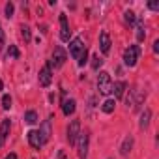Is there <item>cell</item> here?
Here are the masks:
<instances>
[{
    "instance_id": "obj_6",
    "label": "cell",
    "mask_w": 159,
    "mask_h": 159,
    "mask_svg": "<svg viewBox=\"0 0 159 159\" xmlns=\"http://www.w3.org/2000/svg\"><path fill=\"white\" fill-rule=\"evenodd\" d=\"M51 81H52V69H51V64H47V66L39 71V84L45 88V86L51 84Z\"/></svg>"
},
{
    "instance_id": "obj_29",
    "label": "cell",
    "mask_w": 159,
    "mask_h": 159,
    "mask_svg": "<svg viewBox=\"0 0 159 159\" xmlns=\"http://www.w3.org/2000/svg\"><path fill=\"white\" fill-rule=\"evenodd\" d=\"M6 159H17V155H15V153H8Z\"/></svg>"
},
{
    "instance_id": "obj_18",
    "label": "cell",
    "mask_w": 159,
    "mask_h": 159,
    "mask_svg": "<svg viewBox=\"0 0 159 159\" xmlns=\"http://www.w3.org/2000/svg\"><path fill=\"white\" fill-rule=\"evenodd\" d=\"M25 122L30 124V125H34V124L38 122V112H36V111H28V112L25 114Z\"/></svg>"
},
{
    "instance_id": "obj_25",
    "label": "cell",
    "mask_w": 159,
    "mask_h": 159,
    "mask_svg": "<svg viewBox=\"0 0 159 159\" xmlns=\"http://www.w3.org/2000/svg\"><path fill=\"white\" fill-rule=\"evenodd\" d=\"M13 10H15V8H13V4H11V2H8V4H6V17H8V19H10V17H13Z\"/></svg>"
},
{
    "instance_id": "obj_15",
    "label": "cell",
    "mask_w": 159,
    "mask_h": 159,
    "mask_svg": "<svg viewBox=\"0 0 159 159\" xmlns=\"http://www.w3.org/2000/svg\"><path fill=\"white\" fill-rule=\"evenodd\" d=\"M150 116H152L150 109H144V112L140 114V122H139L140 129H146V127H148V124H150Z\"/></svg>"
},
{
    "instance_id": "obj_20",
    "label": "cell",
    "mask_w": 159,
    "mask_h": 159,
    "mask_svg": "<svg viewBox=\"0 0 159 159\" xmlns=\"http://www.w3.org/2000/svg\"><path fill=\"white\" fill-rule=\"evenodd\" d=\"M124 21L127 23V25H135V21H137V17H135V13L129 10V11H125L124 13Z\"/></svg>"
},
{
    "instance_id": "obj_9",
    "label": "cell",
    "mask_w": 159,
    "mask_h": 159,
    "mask_svg": "<svg viewBox=\"0 0 159 159\" xmlns=\"http://www.w3.org/2000/svg\"><path fill=\"white\" fill-rule=\"evenodd\" d=\"M38 133H39V137H41V142L45 144V142L51 139V135H52V133H51V122H49V120H45V122L41 124V129H39Z\"/></svg>"
},
{
    "instance_id": "obj_13",
    "label": "cell",
    "mask_w": 159,
    "mask_h": 159,
    "mask_svg": "<svg viewBox=\"0 0 159 159\" xmlns=\"http://www.w3.org/2000/svg\"><path fill=\"white\" fill-rule=\"evenodd\" d=\"M125 88H127V84H125L124 81H120V83H114V84H112V90H111V92H114V98H118V99H120V98L124 96Z\"/></svg>"
},
{
    "instance_id": "obj_7",
    "label": "cell",
    "mask_w": 159,
    "mask_h": 159,
    "mask_svg": "<svg viewBox=\"0 0 159 159\" xmlns=\"http://www.w3.org/2000/svg\"><path fill=\"white\" fill-rule=\"evenodd\" d=\"M77 140H79V159H86V153H88V135L81 133Z\"/></svg>"
},
{
    "instance_id": "obj_30",
    "label": "cell",
    "mask_w": 159,
    "mask_h": 159,
    "mask_svg": "<svg viewBox=\"0 0 159 159\" xmlns=\"http://www.w3.org/2000/svg\"><path fill=\"white\" fill-rule=\"evenodd\" d=\"M153 51H155V52L159 51V41H155V43H153Z\"/></svg>"
},
{
    "instance_id": "obj_22",
    "label": "cell",
    "mask_w": 159,
    "mask_h": 159,
    "mask_svg": "<svg viewBox=\"0 0 159 159\" xmlns=\"http://www.w3.org/2000/svg\"><path fill=\"white\" fill-rule=\"evenodd\" d=\"M21 36L25 38V41H30V39H32V34H30V28L23 25V26H21Z\"/></svg>"
},
{
    "instance_id": "obj_24",
    "label": "cell",
    "mask_w": 159,
    "mask_h": 159,
    "mask_svg": "<svg viewBox=\"0 0 159 159\" xmlns=\"http://www.w3.org/2000/svg\"><path fill=\"white\" fill-rule=\"evenodd\" d=\"M10 107H11V98H10V96H4V98H2V109L8 111Z\"/></svg>"
},
{
    "instance_id": "obj_1",
    "label": "cell",
    "mask_w": 159,
    "mask_h": 159,
    "mask_svg": "<svg viewBox=\"0 0 159 159\" xmlns=\"http://www.w3.org/2000/svg\"><path fill=\"white\" fill-rule=\"evenodd\" d=\"M98 90L103 96H109L111 90H112V81H111V75L107 71H101L99 77H98Z\"/></svg>"
},
{
    "instance_id": "obj_14",
    "label": "cell",
    "mask_w": 159,
    "mask_h": 159,
    "mask_svg": "<svg viewBox=\"0 0 159 159\" xmlns=\"http://www.w3.org/2000/svg\"><path fill=\"white\" fill-rule=\"evenodd\" d=\"M75 99H64V103H62V111H64V114L66 116H69V114H73L75 112Z\"/></svg>"
},
{
    "instance_id": "obj_10",
    "label": "cell",
    "mask_w": 159,
    "mask_h": 159,
    "mask_svg": "<svg viewBox=\"0 0 159 159\" xmlns=\"http://www.w3.org/2000/svg\"><path fill=\"white\" fill-rule=\"evenodd\" d=\"M28 142H30V146L32 148H36V150H39L41 146H43V142H41V137H39V133L38 131H28Z\"/></svg>"
},
{
    "instance_id": "obj_12",
    "label": "cell",
    "mask_w": 159,
    "mask_h": 159,
    "mask_svg": "<svg viewBox=\"0 0 159 159\" xmlns=\"http://www.w3.org/2000/svg\"><path fill=\"white\" fill-rule=\"evenodd\" d=\"M10 120L6 118V120H2V124H0V146L4 144V140H6V137H8V133H10Z\"/></svg>"
},
{
    "instance_id": "obj_28",
    "label": "cell",
    "mask_w": 159,
    "mask_h": 159,
    "mask_svg": "<svg viewBox=\"0 0 159 159\" xmlns=\"http://www.w3.org/2000/svg\"><path fill=\"white\" fill-rule=\"evenodd\" d=\"M148 8H150V10H153V11H157V10H159V4H157V2H150V4H148Z\"/></svg>"
},
{
    "instance_id": "obj_16",
    "label": "cell",
    "mask_w": 159,
    "mask_h": 159,
    "mask_svg": "<svg viewBox=\"0 0 159 159\" xmlns=\"http://www.w3.org/2000/svg\"><path fill=\"white\" fill-rule=\"evenodd\" d=\"M131 148H133V137H125V140H124V144L120 148V153L122 155H127L131 152Z\"/></svg>"
},
{
    "instance_id": "obj_5",
    "label": "cell",
    "mask_w": 159,
    "mask_h": 159,
    "mask_svg": "<svg viewBox=\"0 0 159 159\" xmlns=\"http://www.w3.org/2000/svg\"><path fill=\"white\" fill-rule=\"evenodd\" d=\"M69 36H71V30L67 25V17H66V13H60V39L69 41Z\"/></svg>"
},
{
    "instance_id": "obj_3",
    "label": "cell",
    "mask_w": 159,
    "mask_h": 159,
    "mask_svg": "<svg viewBox=\"0 0 159 159\" xmlns=\"http://www.w3.org/2000/svg\"><path fill=\"white\" fill-rule=\"evenodd\" d=\"M79 135H81V122H79V120H73V122L69 124V127H67V142H69V146H75V144H77Z\"/></svg>"
},
{
    "instance_id": "obj_27",
    "label": "cell",
    "mask_w": 159,
    "mask_h": 159,
    "mask_svg": "<svg viewBox=\"0 0 159 159\" xmlns=\"http://www.w3.org/2000/svg\"><path fill=\"white\" fill-rule=\"evenodd\" d=\"M4 49V32H2V26H0V51Z\"/></svg>"
},
{
    "instance_id": "obj_2",
    "label": "cell",
    "mask_w": 159,
    "mask_h": 159,
    "mask_svg": "<svg viewBox=\"0 0 159 159\" xmlns=\"http://www.w3.org/2000/svg\"><path fill=\"white\" fill-rule=\"evenodd\" d=\"M139 54H140V47L139 45H129L125 49V52H124V64L133 67L137 64V60H139Z\"/></svg>"
},
{
    "instance_id": "obj_4",
    "label": "cell",
    "mask_w": 159,
    "mask_h": 159,
    "mask_svg": "<svg viewBox=\"0 0 159 159\" xmlns=\"http://www.w3.org/2000/svg\"><path fill=\"white\" fill-rule=\"evenodd\" d=\"M66 51L62 49V47H54V51H52V60L49 62L51 64V67L54 66V67H62L64 66V62H66Z\"/></svg>"
},
{
    "instance_id": "obj_31",
    "label": "cell",
    "mask_w": 159,
    "mask_h": 159,
    "mask_svg": "<svg viewBox=\"0 0 159 159\" xmlns=\"http://www.w3.org/2000/svg\"><path fill=\"white\" fill-rule=\"evenodd\" d=\"M0 90H2V81H0Z\"/></svg>"
},
{
    "instance_id": "obj_17",
    "label": "cell",
    "mask_w": 159,
    "mask_h": 159,
    "mask_svg": "<svg viewBox=\"0 0 159 159\" xmlns=\"http://www.w3.org/2000/svg\"><path fill=\"white\" fill-rule=\"evenodd\" d=\"M114 107H116V101H114V99H107V101H103L101 111H103V112H107V114H111V112L114 111Z\"/></svg>"
},
{
    "instance_id": "obj_26",
    "label": "cell",
    "mask_w": 159,
    "mask_h": 159,
    "mask_svg": "<svg viewBox=\"0 0 159 159\" xmlns=\"http://www.w3.org/2000/svg\"><path fill=\"white\" fill-rule=\"evenodd\" d=\"M144 36H146V34H144V26L140 25V26L137 28V39H139V41H142V39H144Z\"/></svg>"
},
{
    "instance_id": "obj_23",
    "label": "cell",
    "mask_w": 159,
    "mask_h": 159,
    "mask_svg": "<svg viewBox=\"0 0 159 159\" xmlns=\"http://www.w3.org/2000/svg\"><path fill=\"white\" fill-rule=\"evenodd\" d=\"M101 64H103V60L99 58V54H94V56H92V67H94V69H99Z\"/></svg>"
},
{
    "instance_id": "obj_8",
    "label": "cell",
    "mask_w": 159,
    "mask_h": 159,
    "mask_svg": "<svg viewBox=\"0 0 159 159\" xmlns=\"http://www.w3.org/2000/svg\"><path fill=\"white\" fill-rule=\"evenodd\" d=\"M83 49H84V45H83V39H81V38H75V39L69 43V54H71L73 58H77L79 54H81Z\"/></svg>"
},
{
    "instance_id": "obj_21",
    "label": "cell",
    "mask_w": 159,
    "mask_h": 159,
    "mask_svg": "<svg viewBox=\"0 0 159 159\" xmlns=\"http://www.w3.org/2000/svg\"><path fill=\"white\" fill-rule=\"evenodd\" d=\"M19 56H21L19 49H17L15 45H10V49H8V58H19Z\"/></svg>"
},
{
    "instance_id": "obj_11",
    "label": "cell",
    "mask_w": 159,
    "mask_h": 159,
    "mask_svg": "<svg viewBox=\"0 0 159 159\" xmlns=\"http://www.w3.org/2000/svg\"><path fill=\"white\" fill-rule=\"evenodd\" d=\"M99 45H101V52H103V54H107V52L111 51V38H109L107 32H101V36H99Z\"/></svg>"
},
{
    "instance_id": "obj_19",
    "label": "cell",
    "mask_w": 159,
    "mask_h": 159,
    "mask_svg": "<svg viewBox=\"0 0 159 159\" xmlns=\"http://www.w3.org/2000/svg\"><path fill=\"white\" fill-rule=\"evenodd\" d=\"M77 60H79V66H81V67H83V66L86 64V60H88V49H86V47H84V49L81 51V54L77 56Z\"/></svg>"
}]
</instances>
